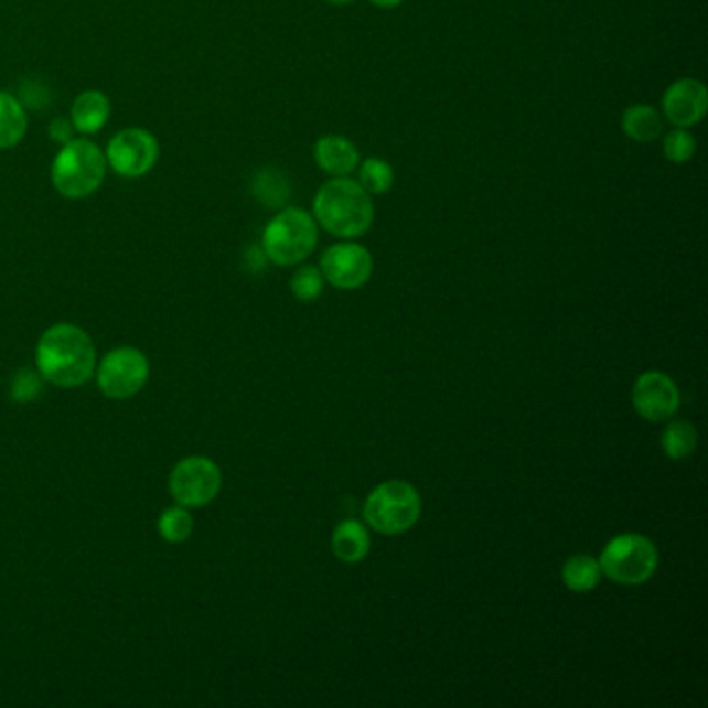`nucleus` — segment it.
Returning <instances> with one entry per match:
<instances>
[{
  "label": "nucleus",
  "mask_w": 708,
  "mask_h": 708,
  "mask_svg": "<svg viewBox=\"0 0 708 708\" xmlns=\"http://www.w3.org/2000/svg\"><path fill=\"white\" fill-rule=\"evenodd\" d=\"M324 2H329L333 7H345V4H352L355 0H324Z\"/></svg>",
  "instance_id": "nucleus-29"
},
{
  "label": "nucleus",
  "mask_w": 708,
  "mask_h": 708,
  "mask_svg": "<svg viewBox=\"0 0 708 708\" xmlns=\"http://www.w3.org/2000/svg\"><path fill=\"white\" fill-rule=\"evenodd\" d=\"M96 366V345L92 336L75 324H53L37 341L36 371L44 383H53L54 387H82L94 376Z\"/></svg>",
  "instance_id": "nucleus-1"
},
{
  "label": "nucleus",
  "mask_w": 708,
  "mask_h": 708,
  "mask_svg": "<svg viewBox=\"0 0 708 708\" xmlns=\"http://www.w3.org/2000/svg\"><path fill=\"white\" fill-rule=\"evenodd\" d=\"M320 272L324 281L341 291H355L371 281L374 258L371 249L354 239H343L320 256Z\"/></svg>",
  "instance_id": "nucleus-10"
},
{
  "label": "nucleus",
  "mask_w": 708,
  "mask_h": 708,
  "mask_svg": "<svg viewBox=\"0 0 708 708\" xmlns=\"http://www.w3.org/2000/svg\"><path fill=\"white\" fill-rule=\"evenodd\" d=\"M312 157L320 171L329 178H352L360 164V150L350 138L326 133L314 143Z\"/></svg>",
  "instance_id": "nucleus-13"
},
{
  "label": "nucleus",
  "mask_w": 708,
  "mask_h": 708,
  "mask_svg": "<svg viewBox=\"0 0 708 708\" xmlns=\"http://www.w3.org/2000/svg\"><path fill=\"white\" fill-rule=\"evenodd\" d=\"M696 150H698V142L691 136L690 129L675 127L669 133L663 136V154L673 164L690 162L696 157Z\"/></svg>",
  "instance_id": "nucleus-23"
},
{
  "label": "nucleus",
  "mask_w": 708,
  "mask_h": 708,
  "mask_svg": "<svg viewBox=\"0 0 708 708\" xmlns=\"http://www.w3.org/2000/svg\"><path fill=\"white\" fill-rule=\"evenodd\" d=\"M312 216L320 229L339 239H357L374 225L373 195L357 179L331 178L322 183L312 202Z\"/></svg>",
  "instance_id": "nucleus-2"
},
{
  "label": "nucleus",
  "mask_w": 708,
  "mask_h": 708,
  "mask_svg": "<svg viewBox=\"0 0 708 708\" xmlns=\"http://www.w3.org/2000/svg\"><path fill=\"white\" fill-rule=\"evenodd\" d=\"M159 534L162 540L171 545H181L194 534V517L187 507L173 505L167 507L159 517Z\"/></svg>",
  "instance_id": "nucleus-22"
},
{
  "label": "nucleus",
  "mask_w": 708,
  "mask_h": 708,
  "mask_svg": "<svg viewBox=\"0 0 708 708\" xmlns=\"http://www.w3.org/2000/svg\"><path fill=\"white\" fill-rule=\"evenodd\" d=\"M105 157L108 169H112L117 175L140 179L157 167L160 143L157 136H152L148 129L127 127L110 138Z\"/></svg>",
  "instance_id": "nucleus-9"
},
{
  "label": "nucleus",
  "mask_w": 708,
  "mask_h": 708,
  "mask_svg": "<svg viewBox=\"0 0 708 708\" xmlns=\"http://www.w3.org/2000/svg\"><path fill=\"white\" fill-rule=\"evenodd\" d=\"M698 444V432L690 422L686 420H672L665 426L661 435V447L665 455L673 461L686 460L696 451Z\"/></svg>",
  "instance_id": "nucleus-19"
},
{
  "label": "nucleus",
  "mask_w": 708,
  "mask_h": 708,
  "mask_svg": "<svg viewBox=\"0 0 708 708\" xmlns=\"http://www.w3.org/2000/svg\"><path fill=\"white\" fill-rule=\"evenodd\" d=\"M602 569L592 555H571L561 567V580L571 592H590L601 582Z\"/></svg>",
  "instance_id": "nucleus-18"
},
{
  "label": "nucleus",
  "mask_w": 708,
  "mask_h": 708,
  "mask_svg": "<svg viewBox=\"0 0 708 708\" xmlns=\"http://www.w3.org/2000/svg\"><path fill=\"white\" fill-rule=\"evenodd\" d=\"M251 192L268 208H281L289 200V183L279 171L262 169L251 181Z\"/></svg>",
  "instance_id": "nucleus-21"
},
{
  "label": "nucleus",
  "mask_w": 708,
  "mask_h": 708,
  "mask_svg": "<svg viewBox=\"0 0 708 708\" xmlns=\"http://www.w3.org/2000/svg\"><path fill=\"white\" fill-rule=\"evenodd\" d=\"M18 98L23 107L42 110V108L49 107L51 92H49L46 86H42V84H37V82H25V84L21 86V89H19Z\"/></svg>",
  "instance_id": "nucleus-26"
},
{
  "label": "nucleus",
  "mask_w": 708,
  "mask_h": 708,
  "mask_svg": "<svg viewBox=\"0 0 708 708\" xmlns=\"http://www.w3.org/2000/svg\"><path fill=\"white\" fill-rule=\"evenodd\" d=\"M331 549L343 564H360L371 553V534L357 519H343L331 538Z\"/></svg>",
  "instance_id": "nucleus-16"
},
{
  "label": "nucleus",
  "mask_w": 708,
  "mask_h": 708,
  "mask_svg": "<svg viewBox=\"0 0 708 708\" xmlns=\"http://www.w3.org/2000/svg\"><path fill=\"white\" fill-rule=\"evenodd\" d=\"M96 383L103 395L115 401L136 397L146 387L150 376V362L136 347H117L108 352L96 366Z\"/></svg>",
  "instance_id": "nucleus-7"
},
{
  "label": "nucleus",
  "mask_w": 708,
  "mask_h": 708,
  "mask_svg": "<svg viewBox=\"0 0 708 708\" xmlns=\"http://www.w3.org/2000/svg\"><path fill=\"white\" fill-rule=\"evenodd\" d=\"M357 183L371 195L389 194L395 185V171L385 159L360 160L357 164Z\"/></svg>",
  "instance_id": "nucleus-20"
},
{
  "label": "nucleus",
  "mask_w": 708,
  "mask_h": 708,
  "mask_svg": "<svg viewBox=\"0 0 708 708\" xmlns=\"http://www.w3.org/2000/svg\"><path fill=\"white\" fill-rule=\"evenodd\" d=\"M107 157L98 143L73 138L54 157L51 179L54 190L67 200L96 194L107 178Z\"/></svg>",
  "instance_id": "nucleus-4"
},
{
  "label": "nucleus",
  "mask_w": 708,
  "mask_h": 708,
  "mask_svg": "<svg viewBox=\"0 0 708 708\" xmlns=\"http://www.w3.org/2000/svg\"><path fill=\"white\" fill-rule=\"evenodd\" d=\"M599 564L602 576L618 584H644L655 576L658 550L648 536L627 532L607 543L599 557Z\"/></svg>",
  "instance_id": "nucleus-6"
},
{
  "label": "nucleus",
  "mask_w": 708,
  "mask_h": 708,
  "mask_svg": "<svg viewBox=\"0 0 708 708\" xmlns=\"http://www.w3.org/2000/svg\"><path fill=\"white\" fill-rule=\"evenodd\" d=\"M632 404L637 416L648 422L672 420L682 404V395L672 376L658 371L640 374L632 387Z\"/></svg>",
  "instance_id": "nucleus-11"
},
{
  "label": "nucleus",
  "mask_w": 708,
  "mask_h": 708,
  "mask_svg": "<svg viewBox=\"0 0 708 708\" xmlns=\"http://www.w3.org/2000/svg\"><path fill=\"white\" fill-rule=\"evenodd\" d=\"M75 133H77V131H75V127H73L72 119H67V117H56V119H53V124L49 125V136H51V140L61 143V146L72 142Z\"/></svg>",
  "instance_id": "nucleus-27"
},
{
  "label": "nucleus",
  "mask_w": 708,
  "mask_h": 708,
  "mask_svg": "<svg viewBox=\"0 0 708 708\" xmlns=\"http://www.w3.org/2000/svg\"><path fill=\"white\" fill-rule=\"evenodd\" d=\"M73 127L82 136L98 133L110 119V100L100 89H86L82 92L72 107Z\"/></svg>",
  "instance_id": "nucleus-15"
},
{
  "label": "nucleus",
  "mask_w": 708,
  "mask_h": 708,
  "mask_svg": "<svg viewBox=\"0 0 708 708\" xmlns=\"http://www.w3.org/2000/svg\"><path fill=\"white\" fill-rule=\"evenodd\" d=\"M373 7L376 9H383V11H390V9H397L404 4V0H368Z\"/></svg>",
  "instance_id": "nucleus-28"
},
{
  "label": "nucleus",
  "mask_w": 708,
  "mask_h": 708,
  "mask_svg": "<svg viewBox=\"0 0 708 708\" xmlns=\"http://www.w3.org/2000/svg\"><path fill=\"white\" fill-rule=\"evenodd\" d=\"M223 489V472L211 458L190 455L179 461L169 476V491L175 503L187 509L213 503Z\"/></svg>",
  "instance_id": "nucleus-8"
},
{
  "label": "nucleus",
  "mask_w": 708,
  "mask_h": 708,
  "mask_svg": "<svg viewBox=\"0 0 708 708\" xmlns=\"http://www.w3.org/2000/svg\"><path fill=\"white\" fill-rule=\"evenodd\" d=\"M42 389H44V378L40 376V373L23 368L15 374V378L11 383V397L18 404H30L42 395Z\"/></svg>",
  "instance_id": "nucleus-25"
},
{
  "label": "nucleus",
  "mask_w": 708,
  "mask_h": 708,
  "mask_svg": "<svg viewBox=\"0 0 708 708\" xmlns=\"http://www.w3.org/2000/svg\"><path fill=\"white\" fill-rule=\"evenodd\" d=\"M422 515V498L406 480H387L378 484L364 503L366 524L385 536L411 530Z\"/></svg>",
  "instance_id": "nucleus-5"
},
{
  "label": "nucleus",
  "mask_w": 708,
  "mask_h": 708,
  "mask_svg": "<svg viewBox=\"0 0 708 708\" xmlns=\"http://www.w3.org/2000/svg\"><path fill=\"white\" fill-rule=\"evenodd\" d=\"M28 131V112L18 96L0 92V150L18 146Z\"/></svg>",
  "instance_id": "nucleus-17"
},
{
  "label": "nucleus",
  "mask_w": 708,
  "mask_h": 708,
  "mask_svg": "<svg viewBox=\"0 0 708 708\" xmlns=\"http://www.w3.org/2000/svg\"><path fill=\"white\" fill-rule=\"evenodd\" d=\"M324 283L319 266L303 265L293 272L289 289L300 301H317L324 291Z\"/></svg>",
  "instance_id": "nucleus-24"
},
{
  "label": "nucleus",
  "mask_w": 708,
  "mask_h": 708,
  "mask_svg": "<svg viewBox=\"0 0 708 708\" xmlns=\"http://www.w3.org/2000/svg\"><path fill=\"white\" fill-rule=\"evenodd\" d=\"M621 131L627 140L637 143H653L663 138L665 119L658 108L646 103L630 105L621 112Z\"/></svg>",
  "instance_id": "nucleus-14"
},
{
  "label": "nucleus",
  "mask_w": 708,
  "mask_h": 708,
  "mask_svg": "<svg viewBox=\"0 0 708 708\" xmlns=\"http://www.w3.org/2000/svg\"><path fill=\"white\" fill-rule=\"evenodd\" d=\"M319 244V223L300 206H285L275 214L265 230L262 244L266 260L277 266L301 265Z\"/></svg>",
  "instance_id": "nucleus-3"
},
{
  "label": "nucleus",
  "mask_w": 708,
  "mask_h": 708,
  "mask_svg": "<svg viewBox=\"0 0 708 708\" xmlns=\"http://www.w3.org/2000/svg\"><path fill=\"white\" fill-rule=\"evenodd\" d=\"M708 89L696 77H679L672 82L661 98V115L673 127L691 129L707 117Z\"/></svg>",
  "instance_id": "nucleus-12"
}]
</instances>
